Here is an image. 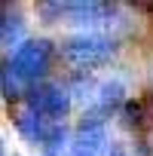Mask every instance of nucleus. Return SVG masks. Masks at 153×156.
Segmentation results:
<instances>
[{
	"label": "nucleus",
	"instance_id": "f257e3e1",
	"mask_svg": "<svg viewBox=\"0 0 153 156\" xmlns=\"http://www.w3.org/2000/svg\"><path fill=\"white\" fill-rule=\"evenodd\" d=\"M116 55V40L98 31H83V34H73L61 43V58L76 67V70H92L107 64Z\"/></svg>",
	"mask_w": 153,
	"mask_h": 156
},
{
	"label": "nucleus",
	"instance_id": "39448f33",
	"mask_svg": "<svg viewBox=\"0 0 153 156\" xmlns=\"http://www.w3.org/2000/svg\"><path fill=\"white\" fill-rule=\"evenodd\" d=\"M107 132L104 126H83L70 141V156H104Z\"/></svg>",
	"mask_w": 153,
	"mask_h": 156
},
{
	"label": "nucleus",
	"instance_id": "20e7f679",
	"mask_svg": "<svg viewBox=\"0 0 153 156\" xmlns=\"http://www.w3.org/2000/svg\"><path fill=\"white\" fill-rule=\"evenodd\" d=\"M119 6L113 3H67V12L64 19L70 25H83V28H95V25H104Z\"/></svg>",
	"mask_w": 153,
	"mask_h": 156
},
{
	"label": "nucleus",
	"instance_id": "f03ea898",
	"mask_svg": "<svg viewBox=\"0 0 153 156\" xmlns=\"http://www.w3.org/2000/svg\"><path fill=\"white\" fill-rule=\"evenodd\" d=\"M52 55H55V46L49 40L37 37V40H25L12 52V58L6 64H9V70L16 73V80L25 89H34V86H40V80L46 76V70L52 64Z\"/></svg>",
	"mask_w": 153,
	"mask_h": 156
},
{
	"label": "nucleus",
	"instance_id": "1a4fd4ad",
	"mask_svg": "<svg viewBox=\"0 0 153 156\" xmlns=\"http://www.w3.org/2000/svg\"><path fill=\"white\" fill-rule=\"evenodd\" d=\"M107 156H129V150H126V147H119V144H116V147H110V153H107Z\"/></svg>",
	"mask_w": 153,
	"mask_h": 156
},
{
	"label": "nucleus",
	"instance_id": "6e6552de",
	"mask_svg": "<svg viewBox=\"0 0 153 156\" xmlns=\"http://www.w3.org/2000/svg\"><path fill=\"white\" fill-rule=\"evenodd\" d=\"M126 119H129V126H138V122H141V104L129 101V104H126Z\"/></svg>",
	"mask_w": 153,
	"mask_h": 156
},
{
	"label": "nucleus",
	"instance_id": "423d86ee",
	"mask_svg": "<svg viewBox=\"0 0 153 156\" xmlns=\"http://www.w3.org/2000/svg\"><path fill=\"white\" fill-rule=\"evenodd\" d=\"M0 12H3V22H0V40H3L6 49H12V46L19 49L22 40H25V22H22L19 9L9 6V3H3V6H0Z\"/></svg>",
	"mask_w": 153,
	"mask_h": 156
},
{
	"label": "nucleus",
	"instance_id": "7ed1b4c3",
	"mask_svg": "<svg viewBox=\"0 0 153 156\" xmlns=\"http://www.w3.org/2000/svg\"><path fill=\"white\" fill-rule=\"evenodd\" d=\"M25 101H28L31 110H37L49 122H61L70 113V92L64 86H58V83H40V86L28 89Z\"/></svg>",
	"mask_w": 153,
	"mask_h": 156
},
{
	"label": "nucleus",
	"instance_id": "0eeeda50",
	"mask_svg": "<svg viewBox=\"0 0 153 156\" xmlns=\"http://www.w3.org/2000/svg\"><path fill=\"white\" fill-rule=\"evenodd\" d=\"M22 83L16 80V73L9 70V64H3V98L6 101H16V98H22Z\"/></svg>",
	"mask_w": 153,
	"mask_h": 156
}]
</instances>
